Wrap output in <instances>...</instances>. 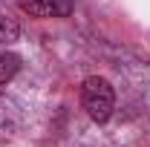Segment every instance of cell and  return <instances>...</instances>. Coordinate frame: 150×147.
<instances>
[{
    "mask_svg": "<svg viewBox=\"0 0 150 147\" xmlns=\"http://www.w3.org/2000/svg\"><path fill=\"white\" fill-rule=\"evenodd\" d=\"M81 104H84L87 115L93 118L95 124L110 121L112 110H115V92H112V84L107 81V78H101V75L84 78V84H81Z\"/></svg>",
    "mask_w": 150,
    "mask_h": 147,
    "instance_id": "obj_1",
    "label": "cell"
},
{
    "mask_svg": "<svg viewBox=\"0 0 150 147\" xmlns=\"http://www.w3.org/2000/svg\"><path fill=\"white\" fill-rule=\"evenodd\" d=\"M20 12H26L29 18H67L72 15L75 0H18Z\"/></svg>",
    "mask_w": 150,
    "mask_h": 147,
    "instance_id": "obj_2",
    "label": "cell"
},
{
    "mask_svg": "<svg viewBox=\"0 0 150 147\" xmlns=\"http://www.w3.org/2000/svg\"><path fill=\"white\" fill-rule=\"evenodd\" d=\"M20 69V55L9 52V49H0V87H6Z\"/></svg>",
    "mask_w": 150,
    "mask_h": 147,
    "instance_id": "obj_3",
    "label": "cell"
},
{
    "mask_svg": "<svg viewBox=\"0 0 150 147\" xmlns=\"http://www.w3.org/2000/svg\"><path fill=\"white\" fill-rule=\"evenodd\" d=\"M20 37V23L15 18H9V15H0V43H15Z\"/></svg>",
    "mask_w": 150,
    "mask_h": 147,
    "instance_id": "obj_4",
    "label": "cell"
}]
</instances>
